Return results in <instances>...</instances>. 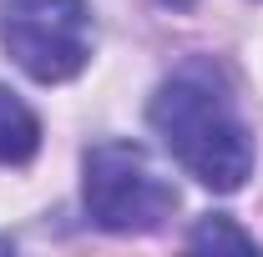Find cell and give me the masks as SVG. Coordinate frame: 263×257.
I'll list each match as a JSON object with an SVG mask.
<instances>
[{"mask_svg":"<svg viewBox=\"0 0 263 257\" xmlns=\"http://www.w3.org/2000/svg\"><path fill=\"white\" fill-rule=\"evenodd\" d=\"M81 197L91 222L106 232H157L177 207V192L152 157L132 141H101L81 161Z\"/></svg>","mask_w":263,"mask_h":257,"instance_id":"2","label":"cell"},{"mask_svg":"<svg viewBox=\"0 0 263 257\" xmlns=\"http://www.w3.org/2000/svg\"><path fill=\"white\" fill-rule=\"evenodd\" d=\"M41 152V121L10 86H0V166H26Z\"/></svg>","mask_w":263,"mask_h":257,"instance_id":"4","label":"cell"},{"mask_svg":"<svg viewBox=\"0 0 263 257\" xmlns=\"http://www.w3.org/2000/svg\"><path fill=\"white\" fill-rule=\"evenodd\" d=\"M0 40L31 81L56 86L91 61V10L86 0H5Z\"/></svg>","mask_w":263,"mask_h":257,"instance_id":"3","label":"cell"},{"mask_svg":"<svg viewBox=\"0 0 263 257\" xmlns=\"http://www.w3.org/2000/svg\"><path fill=\"white\" fill-rule=\"evenodd\" d=\"M157 5H167V10H193L197 0H157Z\"/></svg>","mask_w":263,"mask_h":257,"instance_id":"6","label":"cell"},{"mask_svg":"<svg viewBox=\"0 0 263 257\" xmlns=\"http://www.w3.org/2000/svg\"><path fill=\"white\" fill-rule=\"evenodd\" d=\"M187 247H197V252H258L253 232L233 227L228 217H202V222L187 232Z\"/></svg>","mask_w":263,"mask_h":257,"instance_id":"5","label":"cell"},{"mask_svg":"<svg viewBox=\"0 0 263 257\" xmlns=\"http://www.w3.org/2000/svg\"><path fill=\"white\" fill-rule=\"evenodd\" d=\"M0 252H5V242H0Z\"/></svg>","mask_w":263,"mask_h":257,"instance_id":"7","label":"cell"},{"mask_svg":"<svg viewBox=\"0 0 263 257\" xmlns=\"http://www.w3.org/2000/svg\"><path fill=\"white\" fill-rule=\"evenodd\" d=\"M147 121L172 152V161L202 187L238 192L253 177V136L243 126L233 96L213 81V71L187 66L167 76L147 106Z\"/></svg>","mask_w":263,"mask_h":257,"instance_id":"1","label":"cell"}]
</instances>
